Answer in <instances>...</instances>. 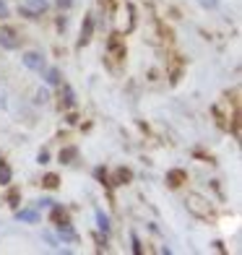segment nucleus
<instances>
[{"label":"nucleus","instance_id":"nucleus-4","mask_svg":"<svg viewBox=\"0 0 242 255\" xmlns=\"http://www.w3.org/2000/svg\"><path fill=\"white\" fill-rule=\"evenodd\" d=\"M94 37V16H84V24H81V37H78V47H86Z\"/></svg>","mask_w":242,"mask_h":255},{"label":"nucleus","instance_id":"nucleus-7","mask_svg":"<svg viewBox=\"0 0 242 255\" xmlns=\"http://www.w3.org/2000/svg\"><path fill=\"white\" fill-rule=\"evenodd\" d=\"M57 235H60L63 242H76L78 235H76V229L68 224V222H57Z\"/></svg>","mask_w":242,"mask_h":255},{"label":"nucleus","instance_id":"nucleus-3","mask_svg":"<svg viewBox=\"0 0 242 255\" xmlns=\"http://www.w3.org/2000/svg\"><path fill=\"white\" fill-rule=\"evenodd\" d=\"M0 47H3V50H10V52L21 47L18 34L10 29V26H0Z\"/></svg>","mask_w":242,"mask_h":255},{"label":"nucleus","instance_id":"nucleus-23","mask_svg":"<svg viewBox=\"0 0 242 255\" xmlns=\"http://www.w3.org/2000/svg\"><path fill=\"white\" fill-rule=\"evenodd\" d=\"M44 240H47V242H50V245H52V248H57V240H55L52 235H44Z\"/></svg>","mask_w":242,"mask_h":255},{"label":"nucleus","instance_id":"nucleus-19","mask_svg":"<svg viewBox=\"0 0 242 255\" xmlns=\"http://www.w3.org/2000/svg\"><path fill=\"white\" fill-rule=\"evenodd\" d=\"M94 177H97L99 182H107V169H105V167H97V169H94Z\"/></svg>","mask_w":242,"mask_h":255},{"label":"nucleus","instance_id":"nucleus-16","mask_svg":"<svg viewBox=\"0 0 242 255\" xmlns=\"http://www.w3.org/2000/svg\"><path fill=\"white\" fill-rule=\"evenodd\" d=\"M130 245H133V253H135V255H141V253H143V248H141V240H138L135 232H130Z\"/></svg>","mask_w":242,"mask_h":255},{"label":"nucleus","instance_id":"nucleus-20","mask_svg":"<svg viewBox=\"0 0 242 255\" xmlns=\"http://www.w3.org/2000/svg\"><path fill=\"white\" fill-rule=\"evenodd\" d=\"M37 161H39V164H47V161H50V151H47V148H42V151L37 154Z\"/></svg>","mask_w":242,"mask_h":255},{"label":"nucleus","instance_id":"nucleus-2","mask_svg":"<svg viewBox=\"0 0 242 255\" xmlns=\"http://www.w3.org/2000/svg\"><path fill=\"white\" fill-rule=\"evenodd\" d=\"M47 8H50L47 0H21V5H18L21 16H26V18H39Z\"/></svg>","mask_w":242,"mask_h":255},{"label":"nucleus","instance_id":"nucleus-15","mask_svg":"<svg viewBox=\"0 0 242 255\" xmlns=\"http://www.w3.org/2000/svg\"><path fill=\"white\" fill-rule=\"evenodd\" d=\"M63 97H65V107H73L76 104V94H73L71 86H63Z\"/></svg>","mask_w":242,"mask_h":255},{"label":"nucleus","instance_id":"nucleus-14","mask_svg":"<svg viewBox=\"0 0 242 255\" xmlns=\"http://www.w3.org/2000/svg\"><path fill=\"white\" fill-rule=\"evenodd\" d=\"M42 185H44V188H50V190H55L57 185H60V177H57V175H52V172H50V175H44Z\"/></svg>","mask_w":242,"mask_h":255},{"label":"nucleus","instance_id":"nucleus-13","mask_svg":"<svg viewBox=\"0 0 242 255\" xmlns=\"http://www.w3.org/2000/svg\"><path fill=\"white\" fill-rule=\"evenodd\" d=\"M10 180H13V172H10L8 164L0 161V185H10Z\"/></svg>","mask_w":242,"mask_h":255},{"label":"nucleus","instance_id":"nucleus-10","mask_svg":"<svg viewBox=\"0 0 242 255\" xmlns=\"http://www.w3.org/2000/svg\"><path fill=\"white\" fill-rule=\"evenodd\" d=\"M97 227H99V232H105V235H110V229H112L110 216L102 211V208H97Z\"/></svg>","mask_w":242,"mask_h":255},{"label":"nucleus","instance_id":"nucleus-18","mask_svg":"<svg viewBox=\"0 0 242 255\" xmlns=\"http://www.w3.org/2000/svg\"><path fill=\"white\" fill-rule=\"evenodd\" d=\"M8 16H10V8H8L5 0H0V21H5Z\"/></svg>","mask_w":242,"mask_h":255},{"label":"nucleus","instance_id":"nucleus-6","mask_svg":"<svg viewBox=\"0 0 242 255\" xmlns=\"http://www.w3.org/2000/svg\"><path fill=\"white\" fill-rule=\"evenodd\" d=\"M182 182H188V172L185 169H169L167 172V185L169 188H180Z\"/></svg>","mask_w":242,"mask_h":255},{"label":"nucleus","instance_id":"nucleus-22","mask_svg":"<svg viewBox=\"0 0 242 255\" xmlns=\"http://www.w3.org/2000/svg\"><path fill=\"white\" fill-rule=\"evenodd\" d=\"M52 203H55L52 198H42V201H37V206H39V208H50Z\"/></svg>","mask_w":242,"mask_h":255},{"label":"nucleus","instance_id":"nucleus-17","mask_svg":"<svg viewBox=\"0 0 242 255\" xmlns=\"http://www.w3.org/2000/svg\"><path fill=\"white\" fill-rule=\"evenodd\" d=\"M50 99V94H47V89H39L37 91V97H34V104H44V102H47Z\"/></svg>","mask_w":242,"mask_h":255},{"label":"nucleus","instance_id":"nucleus-12","mask_svg":"<svg viewBox=\"0 0 242 255\" xmlns=\"http://www.w3.org/2000/svg\"><path fill=\"white\" fill-rule=\"evenodd\" d=\"M78 156V148L76 146H65L60 151V164H71V161Z\"/></svg>","mask_w":242,"mask_h":255},{"label":"nucleus","instance_id":"nucleus-1","mask_svg":"<svg viewBox=\"0 0 242 255\" xmlns=\"http://www.w3.org/2000/svg\"><path fill=\"white\" fill-rule=\"evenodd\" d=\"M185 203H188V211H190L193 216H198V219H209V216H211V206H209V201H206L203 195L190 193Z\"/></svg>","mask_w":242,"mask_h":255},{"label":"nucleus","instance_id":"nucleus-21","mask_svg":"<svg viewBox=\"0 0 242 255\" xmlns=\"http://www.w3.org/2000/svg\"><path fill=\"white\" fill-rule=\"evenodd\" d=\"M198 3H201L203 8H216V5H219V0H198Z\"/></svg>","mask_w":242,"mask_h":255},{"label":"nucleus","instance_id":"nucleus-11","mask_svg":"<svg viewBox=\"0 0 242 255\" xmlns=\"http://www.w3.org/2000/svg\"><path fill=\"white\" fill-rule=\"evenodd\" d=\"M130 180H133V172L125 169V167H120L118 172H115V182H112V185H128Z\"/></svg>","mask_w":242,"mask_h":255},{"label":"nucleus","instance_id":"nucleus-8","mask_svg":"<svg viewBox=\"0 0 242 255\" xmlns=\"http://www.w3.org/2000/svg\"><path fill=\"white\" fill-rule=\"evenodd\" d=\"M16 219L24 224H37L39 222V214L34 211V208H21V211H16Z\"/></svg>","mask_w":242,"mask_h":255},{"label":"nucleus","instance_id":"nucleus-9","mask_svg":"<svg viewBox=\"0 0 242 255\" xmlns=\"http://www.w3.org/2000/svg\"><path fill=\"white\" fill-rule=\"evenodd\" d=\"M44 84L47 86H60L63 84L60 71H57V68H44Z\"/></svg>","mask_w":242,"mask_h":255},{"label":"nucleus","instance_id":"nucleus-24","mask_svg":"<svg viewBox=\"0 0 242 255\" xmlns=\"http://www.w3.org/2000/svg\"><path fill=\"white\" fill-rule=\"evenodd\" d=\"M71 3H73V0H57V5H60V8H68Z\"/></svg>","mask_w":242,"mask_h":255},{"label":"nucleus","instance_id":"nucleus-5","mask_svg":"<svg viewBox=\"0 0 242 255\" xmlns=\"http://www.w3.org/2000/svg\"><path fill=\"white\" fill-rule=\"evenodd\" d=\"M21 63H24L29 71H44V68H47V63H44V57L39 55V52H26L24 57H21Z\"/></svg>","mask_w":242,"mask_h":255}]
</instances>
